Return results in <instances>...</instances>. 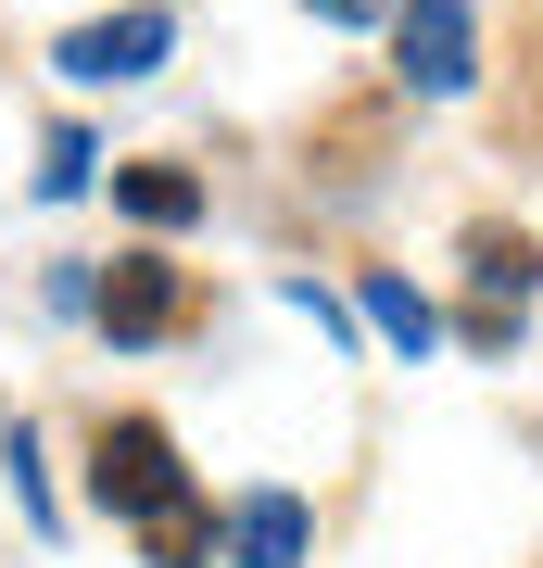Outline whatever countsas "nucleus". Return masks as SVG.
<instances>
[{"instance_id":"10","label":"nucleus","mask_w":543,"mask_h":568,"mask_svg":"<svg viewBox=\"0 0 543 568\" xmlns=\"http://www.w3.org/2000/svg\"><path fill=\"white\" fill-rule=\"evenodd\" d=\"M0 467H13V506L39 518V530H63V506H51V480H39V443H26V429L0 443Z\"/></svg>"},{"instance_id":"8","label":"nucleus","mask_w":543,"mask_h":568,"mask_svg":"<svg viewBox=\"0 0 543 568\" xmlns=\"http://www.w3.org/2000/svg\"><path fill=\"white\" fill-rule=\"evenodd\" d=\"M366 328H380L392 354H430V342H443V304H430L418 278H392V265H380V278H366Z\"/></svg>"},{"instance_id":"2","label":"nucleus","mask_w":543,"mask_h":568,"mask_svg":"<svg viewBox=\"0 0 543 568\" xmlns=\"http://www.w3.org/2000/svg\"><path fill=\"white\" fill-rule=\"evenodd\" d=\"M392 63L418 102H467L481 89V13L467 0H392Z\"/></svg>"},{"instance_id":"11","label":"nucleus","mask_w":543,"mask_h":568,"mask_svg":"<svg viewBox=\"0 0 543 568\" xmlns=\"http://www.w3.org/2000/svg\"><path fill=\"white\" fill-rule=\"evenodd\" d=\"M316 26H392V0H303Z\"/></svg>"},{"instance_id":"1","label":"nucleus","mask_w":543,"mask_h":568,"mask_svg":"<svg viewBox=\"0 0 543 568\" xmlns=\"http://www.w3.org/2000/svg\"><path fill=\"white\" fill-rule=\"evenodd\" d=\"M89 506L127 518V530L190 518L202 493H190V467H178V429H164V417H101L89 429Z\"/></svg>"},{"instance_id":"4","label":"nucleus","mask_w":543,"mask_h":568,"mask_svg":"<svg viewBox=\"0 0 543 568\" xmlns=\"http://www.w3.org/2000/svg\"><path fill=\"white\" fill-rule=\"evenodd\" d=\"M178 316H190V278L164 253H114V278H101V304H89V328L114 354H140V342H178Z\"/></svg>"},{"instance_id":"5","label":"nucleus","mask_w":543,"mask_h":568,"mask_svg":"<svg viewBox=\"0 0 543 568\" xmlns=\"http://www.w3.org/2000/svg\"><path fill=\"white\" fill-rule=\"evenodd\" d=\"M467 278H481L467 342H505V328L531 316V291H543V241H531V227H467Z\"/></svg>"},{"instance_id":"6","label":"nucleus","mask_w":543,"mask_h":568,"mask_svg":"<svg viewBox=\"0 0 543 568\" xmlns=\"http://www.w3.org/2000/svg\"><path fill=\"white\" fill-rule=\"evenodd\" d=\"M316 556V506L303 493H241L228 506V568H303Z\"/></svg>"},{"instance_id":"7","label":"nucleus","mask_w":543,"mask_h":568,"mask_svg":"<svg viewBox=\"0 0 543 568\" xmlns=\"http://www.w3.org/2000/svg\"><path fill=\"white\" fill-rule=\"evenodd\" d=\"M114 215L152 227V241H178V227L202 215V178H190V164H114Z\"/></svg>"},{"instance_id":"9","label":"nucleus","mask_w":543,"mask_h":568,"mask_svg":"<svg viewBox=\"0 0 543 568\" xmlns=\"http://www.w3.org/2000/svg\"><path fill=\"white\" fill-rule=\"evenodd\" d=\"M89 126H51V140H39V203H77V190H89Z\"/></svg>"},{"instance_id":"3","label":"nucleus","mask_w":543,"mask_h":568,"mask_svg":"<svg viewBox=\"0 0 543 568\" xmlns=\"http://www.w3.org/2000/svg\"><path fill=\"white\" fill-rule=\"evenodd\" d=\"M164 51H178V13H164V0H127V13H101V26H63V39H51V63H63L77 89H140Z\"/></svg>"}]
</instances>
